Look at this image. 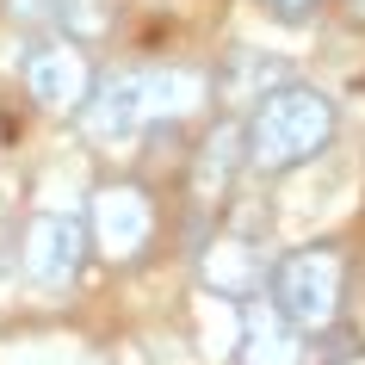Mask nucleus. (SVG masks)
<instances>
[{
	"label": "nucleus",
	"mask_w": 365,
	"mask_h": 365,
	"mask_svg": "<svg viewBox=\"0 0 365 365\" xmlns=\"http://www.w3.org/2000/svg\"><path fill=\"white\" fill-rule=\"evenodd\" d=\"M205 93H211V81L192 68H130V75H112L93 87V99L81 106V130L93 149H124L143 124L198 112Z\"/></svg>",
	"instance_id": "f257e3e1"
},
{
	"label": "nucleus",
	"mask_w": 365,
	"mask_h": 365,
	"mask_svg": "<svg viewBox=\"0 0 365 365\" xmlns=\"http://www.w3.org/2000/svg\"><path fill=\"white\" fill-rule=\"evenodd\" d=\"M328 143H334V99L304 87V81H279L248 118V168L254 173L304 168Z\"/></svg>",
	"instance_id": "f03ea898"
},
{
	"label": "nucleus",
	"mask_w": 365,
	"mask_h": 365,
	"mask_svg": "<svg viewBox=\"0 0 365 365\" xmlns=\"http://www.w3.org/2000/svg\"><path fill=\"white\" fill-rule=\"evenodd\" d=\"M272 285V304L285 309L291 322L304 328V334H322L334 328L341 316V297H346V260L334 242H316V248H291L279 267L267 272Z\"/></svg>",
	"instance_id": "7ed1b4c3"
},
{
	"label": "nucleus",
	"mask_w": 365,
	"mask_h": 365,
	"mask_svg": "<svg viewBox=\"0 0 365 365\" xmlns=\"http://www.w3.org/2000/svg\"><path fill=\"white\" fill-rule=\"evenodd\" d=\"M25 93L38 99L43 112H81L93 99V62H87L81 38L31 43V56H25Z\"/></svg>",
	"instance_id": "20e7f679"
},
{
	"label": "nucleus",
	"mask_w": 365,
	"mask_h": 365,
	"mask_svg": "<svg viewBox=\"0 0 365 365\" xmlns=\"http://www.w3.org/2000/svg\"><path fill=\"white\" fill-rule=\"evenodd\" d=\"M19 260H25V279H31V285L62 291L81 272V260H87V223H75L68 211H38L25 223Z\"/></svg>",
	"instance_id": "39448f33"
},
{
	"label": "nucleus",
	"mask_w": 365,
	"mask_h": 365,
	"mask_svg": "<svg viewBox=\"0 0 365 365\" xmlns=\"http://www.w3.org/2000/svg\"><path fill=\"white\" fill-rule=\"evenodd\" d=\"M87 230H93V248L106 254V260H136V254L149 248V235H155L149 192H136V186H124V180L99 186L93 211H87Z\"/></svg>",
	"instance_id": "423d86ee"
},
{
	"label": "nucleus",
	"mask_w": 365,
	"mask_h": 365,
	"mask_svg": "<svg viewBox=\"0 0 365 365\" xmlns=\"http://www.w3.org/2000/svg\"><path fill=\"white\" fill-rule=\"evenodd\" d=\"M235 365H304V328L279 304H254L242 346H235Z\"/></svg>",
	"instance_id": "0eeeda50"
},
{
	"label": "nucleus",
	"mask_w": 365,
	"mask_h": 365,
	"mask_svg": "<svg viewBox=\"0 0 365 365\" xmlns=\"http://www.w3.org/2000/svg\"><path fill=\"white\" fill-rule=\"evenodd\" d=\"M260 242H254L248 230H230V235H217L211 254H205V285L223 291V297H254L260 291Z\"/></svg>",
	"instance_id": "6e6552de"
},
{
	"label": "nucleus",
	"mask_w": 365,
	"mask_h": 365,
	"mask_svg": "<svg viewBox=\"0 0 365 365\" xmlns=\"http://www.w3.org/2000/svg\"><path fill=\"white\" fill-rule=\"evenodd\" d=\"M248 161V124H217L211 130V143L198 149V192H211V198H223L230 192V173Z\"/></svg>",
	"instance_id": "1a4fd4ad"
},
{
	"label": "nucleus",
	"mask_w": 365,
	"mask_h": 365,
	"mask_svg": "<svg viewBox=\"0 0 365 365\" xmlns=\"http://www.w3.org/2000/svg\"><path fill=\"white\" fill-rule=\"evenodd\" d=\"M56 25L68 38H99V31H106V13H99V0H62Z\"/></svg>",
	"instance_id": "9d476101"
},
{
	"label": "nucleus",
	"mask_w": 365,
	"mask_h": 365,
	"mask_svg": "<svg viewBox=\"0 0 365 365\" xmlns=\"http://www.w3.org/2000/svg\"><path fill=\"white\" fill-rule=\"evenodd\" d=\"M260 6H267V13H272L279 25H309L322 0H260Z\"/></svg>",
	"instance_id": "9b49d317"
},
{
	"label": "nucleus",
	"mask_w": 365,
	"mask_h": 365,
	"mask_svg": "<svg viewBox=\"0 0 365 365\" xmlns=\"http://www.w3.org/2000/svg\"><path fill=\"white\" fill-rule=\"evenodd\" d=\"M19 19H43V25H56V13H62V0H6Z\"/></svg>",
	"instance_id": "f8f14e48"
},
{
	"label": "nucleus",
	"mask_w": 365,
	"mask_h": 365,
	"mask_svg": "<svg viewBox=\"0 0 365 365\" xmlns=\"http://www.w3.org/2000/svg\"><path fill=\"white\" fill-rule=\"evenodd\" d=\"M334 6H341V19L353 25V31H365V0H334Z\"/></svg>",
	"instance_id": "ddd939ff"
}]
</instances>
